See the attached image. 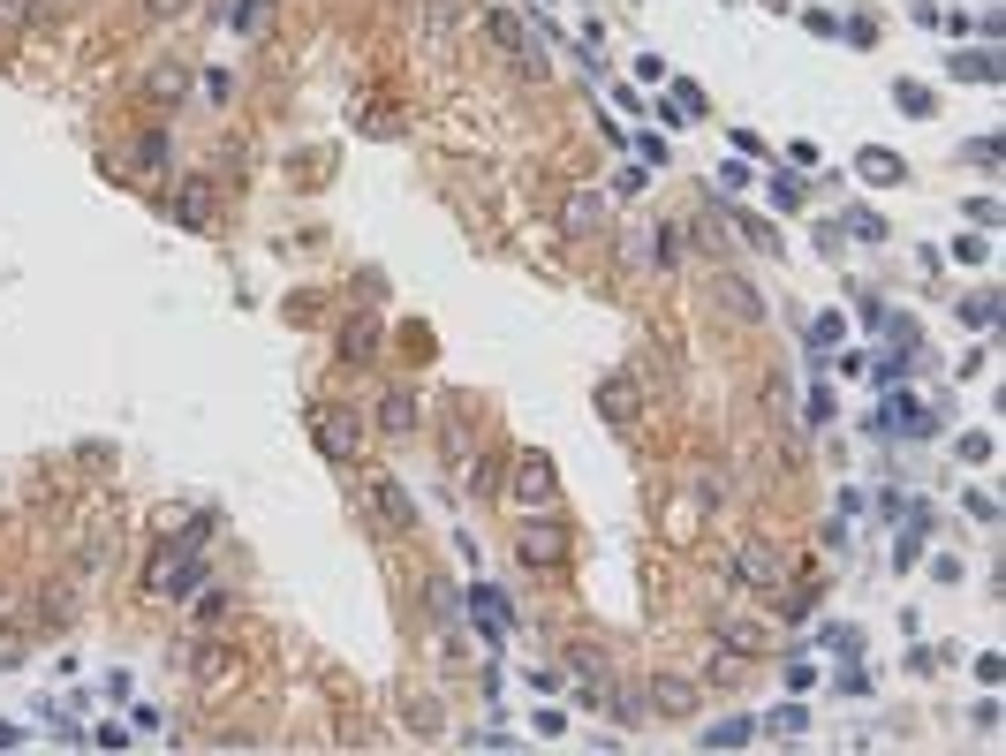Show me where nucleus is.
I'll use <instances>...</instances> for the list:
<instances>
[{
  "instance_id": "nucleus-1",
  "label": "nucleus",
  "mask_w": 1006,
  "mask_h": 756,
  "mask_svg": "<svg viewBox=\"0 0 1006 756\" xmlns=\"http://www.w3.org/2000/svg\"><path fill=\"white\" fill-rule=\"evenodd\" d=\"M197 575H205L197 545H160L152 568H144V590H152V597H182V590H197Z\"/></svg>"
},
{
  "instance_id": "nucleus-2",
  "label": "nucleus",
  "mask_w": 1006,
  "mask_h": 756,
  "mask_svg": "<svg viewBox=\"0 0 1006 756\" xmlns=\"http://www.w3.org/2000/svg\"><path fill=\"white\" fill-rule=\"evenodd\" d=\"M552 492H560V484H552V462H546V454H515V507H530V514H538V507H552Z\"/></svg>"
},
{
  "instance_id": "nucleus-3",
  "label": "nucleus",
  "mask_w": 1006,
  "mask_h": 756,
  "mask_svg": "<svg viewBox=\"0 0 1006 756\" xmlns=\"http://www.w3.org/2000/svg\"><path fill=\"white\" fill-rule=\"evenodd\" d=\"M515 552H522V568H568V530H552V522H530Z\"/></svg>"
},
{
  "instance_id": "nucleus-4",
  "label": "nucleus",
  "mask_w": 1006,
  "mask_h": 756,
  "mask_svg": "<svg viewBox=\"0 0 1006 756\" xmlns=\"http://www.w3.org/2000/svg\"><path fill=\"white\" fill-rule=\"evenodd\" d=\"M697 696H704V688H697L689 673H659V681H651V704H659L667 718H689V712H697Z\"/></svg>"
},
{
  "instance_id": "nucleus-5",
  "label": "nucleus",
  "mask_w": 1006,
  "mask_h": 756,
  "mask_svg": "<svg viewBox=\"0 0 1006 756\" xmlns=\"http://www.w3.org/2000/svg\"><path fill=\"white\" fill-rule=\"evenodd\" d=\"M712 303L726 310V318H734V326H756V318H764V303H756V295L742 288V280H726V273L712 280Z\"/></svg>"
},
{
  "instance_id": "nucleus-6",
  "label": "nucleus",
  "mask_w": 1006,
  "mask_h": 756,
  "mask_svg": "<svg viewBox=\"0 0 1006 756\" xmlns=\"http://www.w3.org/2000/svg\"><path fill=\"white\" fill-rule=\"evenodd\" d=\"M318 447H326L334 462H356V417H341V409H318Z\"/></svg>"
},
{
  "instance_id": "nucleus-7",
  "label": "nucleus",
  "mask_w": 1006,
  "mask_h": 756,
  "mask_svg": "<svg viewBox=\"0 0 1006 756\" xmlns=\"http://www.w3.org/2000/svg\"><path fill=\"white\" fill-rule=\"evenodd\" d=\"M598 409L621 423V431H636V417H643V401H636V386H629V378H606V386H598Z\"/></svg>"
},
{
  "instance_id": "nucleus-8",
  "label": "nucleus",
  "mask_w": 1006,
  "mask_h": 756,
  "mask_svg": "<svg viewBox=\"0 0 1006 756\" xmlns=\"http://www.w3.org/2000/svg\"><path fill=\"white\" fill-rule=\"evenodd\" d=\"M378 431H386V439H409V431H417V394H386V401H378Z\"/></svg>"
},
{
  "instance_id": "nucleus-9",
  "label": "nucleus",
  "mask_w": 1006,
  "mask_h": 756,
  "mask_svg": "<svg viewBox=\"0 0 1006 756\" xmlns=\"http://www.w3.org/2000/svg\"><path fill=\"white\" fill-rule=\"evenodd\" d=\"M182 91H190V69H182V61H160V69L144 76V99H160V106H174Z\"/></svg>"
},
{
  "instance_id": "nucleus-10",
  "label": "nucleus",
  "mask_w": 1006,
  "mask_h": 756,
  "mask_svg": "<svg viewBox=\"0 0 1006 756\" xmlns=\"http://www.w3.org/2000/svg\"><path fill=\"white\" fill-rule=\"evenodd\" d=\"M129 160H136L144 174H167V136H160V129H144V136L129 144Z\"/></svg>"
},
{
  "instance_id": "nucleus-11",
  "label": "nucleus",
  "mask_w": 1006,
  "mask_h": 756,
  "mask_svg": "<svg viewBox=\"0 0 1006 756\" xmlns=\"http://www.w3.org/2000/svg\"><path fill=\"white\" fill-rule=\"evenodd\" d=\"M372 500H378V514H386V522H409V500H402V484H394V477H372Z\"/></svg>"
},
{
  "instance_id": "nucleus-12",
  "label": "nucleus",
  "mask_w": 1006,
  "mask_h": 756,
  "mask_svg": "<svg viewBox=\"0 0 1006 756\" xmlns=\"http://www.w3.org/2000/svg\"><path fill=\"white\" fill-rule=\"evenodd\" d=\"M492 39H500V45H515L522 61H538V39H530V31H522L515 16H492Z\"/></svg>"
},
{
  "instance_id": "nucleus-13",
  "label": "nucleus",
  "mask_w": 1006,
  "mask_h": 756,
  "mask_svg": "<svg viewBox=\"0 0 1006 756\" xmlns=\"http://www.w3.org/2000/svg\"><path fill=\"white\" fill-rule=\"evenodd\" d=\"M598 219H606V205H598V197H568V235H590Z\"/></svg>"
},
{
  "instance_id": "nucleus-14",
  "label": "nucleus",
  "mask_w": 1006,
  "mask_h": 756,
  "mask_svg": "<svg viewBox=\"0 0 1006 756\" xmlns=\"http://www.w3.org/2000/svg\"><path fill=\"white\" fill-rule=\"evenodd\" d=\"M734 568H742L750 583H772V575H780V568H772V552H764V545H742V560H734Z\"/></svg>"
},
{
  "instance_id": "nucleus-15",
  "label": "nucleus",
  "mask_w": 1006,
  "mask_h": 756,
  "mask_svg": "<svg viewBox=\"0 0 1006 756\" xmlns=\"http://www.w3.org/2000/svg\"><path fill=\"white\" fill-rule=\"evenodd\" d=\"M341 356L364 364V356H372V326H348V334H341Z\"/></svg>"
},
{
  "instance_id": "nucleus-16",
  "label": "nucleus",
  "mask_w": 1006,
  "mask_h": 756,
  "mask_svg": "<svg viewBox=\"0 0 1006 756\" xmlns=\"http://www.w3.org/2000/svg\"><path fill=\"white\" fill-rule=\"evenodd\" d=\"M197 621H205V629H212V621H227V597H220V590H205V597H197Z\"/></svg>"
},
{
  "instance_id": "nucleus-17",
  "label": "nucleus",
  "mask_w": 1006,
  "mask_h": 756,
  "mask_svg": "<svg viewBox=\"0 0 1006 756\" xmlns=\"http://www.w3.org/2000/svg\"><path fill=\"white\" fill-rule=\"evenodd\" d=\"M144 16H152V23H167V16H190V0H144Z\"/></svg>"
}]
</instances>
